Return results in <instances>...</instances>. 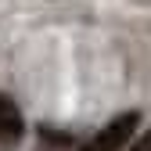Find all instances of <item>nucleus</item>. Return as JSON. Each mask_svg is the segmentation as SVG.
Masks as SVG:
<instances>
[{
	"mask_svg": "<svg viewBox=\"0 0 151 151\" xmlns=\"http://www.w3.org/2000/svg\"><path fill=\"white\" fill-rule=\"evenodd\" d=\"M137 122H140V115H137V111H126V115L111 119V122L101 129V133H93V137L83 144V151H119L129 137H133Z\"/></svg>",
	"mask_w": 151,
	"mask_h": 151,
	"instance_id": "obj_1",
	"label": "nucleus"
},
{
	"mask_svg": "<svg viewBox=\"0 0 151 151\" xmlns=\"http://www.w3.org/2000/svg\"><path fill=\"white\" fill-rule=\"evenodd\" d=\"M25 133V122H22V111L18 104L7 97V93H0V147H11L18 144Z\"/></svg>",
	"mask_w": 151,
	"mask_h": 151,
	"instance_id": "obj_2",
	"label": "nucleus"
},
{
	"mask_svg": "<svg viewBox=\"0 0 151 151\" xmlns=\"http://www.w3.org/2000/svg\"><path fill=\"white\" fill-rule=\"evenodd\" d=\"M129 151H151V133H144V137H140L133 147H129Z\"/></svg>",
	"mask_w": 151,
	"mask_h": 151,
	"instance_id": "obj_3",
	"label": "nucleus"
}]
</instances>
